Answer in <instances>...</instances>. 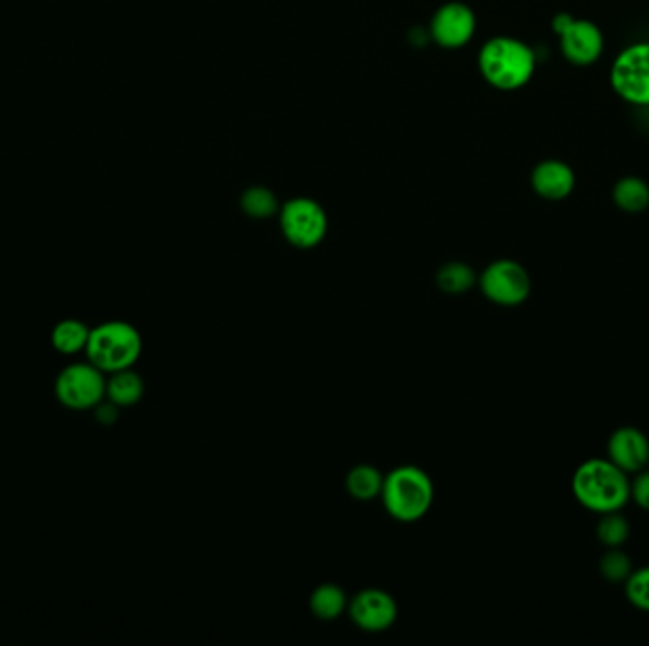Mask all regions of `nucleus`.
<instances>
[{
  "label": "nucleus",
  "mask_w": 649,
  "mask_h": 646,
  "mask_svg": "<svg viewBox=\"0 0 649 646\" xmlns=\"http://www.w3.org/2000/svg\"><path fill=\"white\" fill-rule=\"evenodd\" d=\"M628 535L631 528L627 518L620 510L602 514V520L598 521L597 536L606 548H621L627 543Z\"/></svg>",
  "instance_id": "aec40b11"
},
{
  "label": "nucleus",
  "mask_w": 649,
  "mask_h": 646,
  "mask_svg": "<svg viewBox=\"0 0 649 646\" xmlns=\"http://www.w3.org/2000/svg\"><path fill=\"white\" fill-rule=\"evenodd\" d=\"M61 406L75 411L96 409L107 396L105 371L88 363L65 366L53 385Z\"/></svg>",
  "instance_id": "39448f33"
},
{
  "label": "nucleus",
  "mask_w": 649,
  "mask_h": 646,
  "mask_svg": "<svg viewBox=\"0 0 649 646\" xmlns=\"http://www.w3.org/2000/svg\"><path fill=\"white\" fill-rule=\"evenodd\" d=\"M477 282L475 271L463 262H450L437 271V284L447 294H463Z\"/></svg>",
  "instance_id": "6ab92c4d"
},
{
  "label": "nucleus",
  "mask_w": 649,
  "mask_h": 646,
  "mask_svg": "<svg viewBox=\"0 0 649 646\" xmlns=\"http://www.w3.org/2000/svg\"><path fill=\"white\" fill-rule=\"evenodd\" d=\"M532 188L539 198L547 201H562L575 190V173L566 162L545 160L534 167L531 177Z\"/></svg>",
  "instance_id": "ddd939ff"
},
{
  "label": "nucleus",
  "mask_w": 649,
  "mask_h": 646,
  "mask_svg": "<svg viewBox=\"0 0 649 646\" xmlns=\"http://www.w3.org/2000/svg\"><path fill=\"white\" fill-rule=\"evenodd\" d=\"M145 394V381L137 371L127 370L114 371L107 378V398L116 404L118 408H129L141 401Z\"/></svg>",
  "instance_id": "4468645a"
},
{
  "label": "nucleus",
  "mask_w": 649,
  "mask_h": 646,
  "mask_svg": "<svg viewBox=\"0 0 649 646\" xmlns=\"http://www.w3.org/2000/svg\"><path fill=\"white\" fill-rule=\"evenodd\" d=\"M625 594L633 607L649 612V567H640L625 580Z\"/></svg>",
  "instance_id": "5701e85b"
},
{
  "label": "nucleus",
  "mask_w": 649,
  "mask_h": 646,
  "mask_svg": "<svg viewBox=\"0 0 649 646\" xmlns=\"http://www.w3.org/2000/svg\"><path fill=\"white\" fill-rule=\"evenodd\" d=\"M244 211L253 218H269L277 211V201L274 193L266 188H251L247 190L241 200Z\"/></svg>",
  "instance_id": "4be33fe9"
},
{
  "label": "nucleus",
  "mask_w": 649,
  "mask_h": 646,
  "mask_svg": "<svg viewBox=\"0 0 649 646\" xmlns=\"http://www.w3.org/2000/svg\"><path fill=\"white\" fill-rule=\"evenodd\" d=\"M477 20L470 7L452 2L440 8L432 22V35L445 48H462L475 35Z\"/></svg>",
  "instance_id": "9b49d317"
},
{
  "label": "nucleus",
  "mask_w": 649,
  "mask_h": 646,
  "mask_svg": "<svg viewBox=\"0 0 649 646\" xmlns=\"http://www.w3.org/2000/svg\"><path fill=\"white\" fill-rule=\"evenodd\" d=\"M478 287L486 300L503 307H515L531 297L532 279L523 264L515 261H496L478 277Z\"/></svg>",
  "instance_id": "0eeeda50"
},
{
  "label": "nucleus",
  "mask_w": 649,
  "mask_h": 646,
  "mask_svg": "<svg viewBox=\"0 0 649 646\" xmlns=\"http://www.w3.org/2000/svg\"><path fill=\"white\" fill-rule=\"evenodd\" d=\"M608 459L627 474L649 465V440L636 427H621L608 440Z\"/></svg>",
  "instance_id": "f8f14e48"
},
{
  "label": "nucleus",
  "mask_w": 649,
  "mask_h": 646,
  "mask_svg": "<svg viewBox=\"0 0 649 646\" xmlns=\"http://www.w3.org/2000/svg\"><path fill=\"white\" fill-rule=\"evenodd\" d=\"M610 83L625 103L649 106V42L627 46L613 60Z\"/></svg>",
  "instance_id": "423d86ee"
},
{
  "label": "nucleus",
  "mask_w": 649,
  "mask_h": 646,
  "mask_svg": "<svg viewBox=\"0 0 649 646\" xmlns=\"http://www.w3.org/2000/svg\"><path fill=\"white\" fill-rule=\"evenodd\" d=\"M572 491L579 505L592 512L621 510L631 501V480L627 472L610 459H589L582 463L572 478Z\"/></svg>",
  "instance_id": "f257e3e1"
},
{
  "label": "nucleus",
  "mask_w": 649,
  "mask_h": 646,
  "mask_svg": "<svg viewBox=\"0 0 649 646\" xmlns=\"http://www.w3.org/2000/svg\"><path fill=\"white\" fill-rule=\"evenodd\" d=\"M90 332L91 328H88L83 320L63 319L53 327L50 342L53 350L61 355H76L80 351H86Z\"/></svg>",
  "instance_id": "f3484780"
},
{
  "label": "nucleus",
  "mask_w": 649,
  "mask_h": 646,
  "mask_svg": "<svg viewBox=\"0 0 649 646\" xmlns=\"http://www.w3.org/2000/svg\"><path fill=\"white\" fill-rule=\"evenodd\" d=\"M633 569V561L631 557L621 552L620 548H610V552H606L602 559H600V574L610 582H625L631 577Z\"/></svg>",
  "instance_id": "412c9836"
},
{
  "label": "nucleus",
  "mask_w": 649,
  "mask_h": 646,
  "mask_svg": "<svg viewBox=\"0 0 649 646\" xmlns=\"http://www.w3.org/2000/svg\"><path fill=\"white\" fill-rule=\"evenodd\" d=\"M350 599L338 584H320L310 595V610L323 622H335L348 610Z\"/></svg>",
  "instance_id": "2eb2a0df"
},
{
  "label": "nucleus",
  "mask_w": 649,
  "mask_h": 646,
  "mask_svg": "<svg viewBox=\"0 0 649 646\" xmlns=\"http://www.w3.org/2000/svg\"><path fill=\"white\" fill-rule=\"evenodd\" d=\"M478 67L494 88L519 90L531 83L536 73V53L519 38L496 37L483 46Z\"/></svg>",
  "instance_id": "f03ea898"
},
{
  "label": "nucleus",
  "mask_w": 649,
  "mask_h": 646,
  "mask_svg": "<svg viewBox=\"0 0 649 646\" xmlns=\"http://www.w3.org/2000/svg\"><path fill=\"white\" fill-rule=\"evenodd\" d=\"M560 52L574 67L595 65L604 52V35L597 23L583 17H572L559 35Z\"/></svg>",
  "instance_id": "1a4fd4ad"
},
{
  "label": "nucleus",
  "mask_w": 649,
  "mask_h": 646,
  "mask_svg": "<svg viewBox=\"0 0 649 646\" xmlns=\"http://www.w3.org/2000/svg\"><path fill=\"white\" fill-rule=\"evenodd\" d=\"M88 360L105 373L134 368L142 353L139 330L126 320H107L91 328L86 345Z\"/></svg>",
  "instance_id": "20e7f679"
},
{
  "label": "nucleus",
  "mask_w": 649,
  "mask_h": 646,
  "mask_svg": "<svg viewBox=\"0 0 649 646\" xmlns=\"http://www.w3.org/2000/svg\"><path fill=\"white\" fill-rule=\"evenodd\" d=\"M612 200L615 207L628 213L638 215L649 207V185L640 177H623L613 185Z\"/></svg>",
  "instance_id": "dca6fc26"
},
{
  "label": "nucleus",
  "mask_w": 649,
  "mask_h": 646,
  "mask_svg": "<svg viewBox=\"0 0 649 646\" xmlns=\"http://www.w3.org/2000/svg\"><path fill=\"white\" fill-rule=\"evenodd\" d=\"M384 478L378 468L373 465H358L350 470L346 478V490L355 501H373L380 497L384 487Z\"/></svg>",
  "instance_id": "a211bd4d"
},
{
  "label": "nucleus",
  "mask_w": 649,
  "mask_h": 646,
  "mask_svg": "<svg viewBox=\"0 0 649 646\" xmlns=\"http://www.w3.org/2000/svg\"><path fill=\"white\" fill-rule=\"evenodd\" d=\"M631 498L644 510H649V470L646 468L638 472L635 482H631Z\"/></svg>",
  "instance_id": "b1692460"
},
{
  "label": "nucleus",
  "mask_w": 649,
  "mask_h": 646,
  "mask_svg": "<svg viewBox=\"0 0 649 646\" xmlns=\"http://www.w3.org/2000/svg\"><path fill=\"white\" fill-rule=\"evenodd\" d=\"M348 615L359 630L382 633L388 632L389 628L396 624L399 609L396 599L388 592L378 587H366L351 599Z\"/></svg>",
  "instance_id": "9d476101"
},
{
  "label": "nucleus",
  "mask_w": 649,
  "mask_h": 646,
  "mask_svg": "<svg viewBox=\"0 0 649 646\" xmlns=\"http://www.w3.org/2000/svg\"><path fill=\"white\" fill-rule=\"evenodd\" d=\"M282 230L291 245L314 249L327 236V215L320 203L299 198L285 203L282 208Z\"/></svg>",
  "instance_id": "6e6552de"
},
{
  "label": "nucleus",
  "mask_w": 649,
  "mask_h": 646,
  "mask_svg": "<svg viewBox=\"0 0 649 646\" xmlns=\"http://www.w3.org/2000/svg\"><path fill=\"white\" fill-rule=\"evenodd\" d=\"M380 497L386 512L394 520L412 523L422 520L432 510L435 487L426 470L404 465L384 478Z\"/></svg>",
  "instance_id": "7ed1b4c3"
}]
</instances>
